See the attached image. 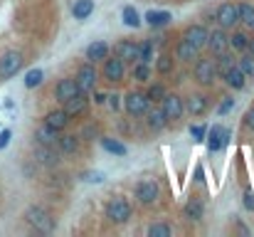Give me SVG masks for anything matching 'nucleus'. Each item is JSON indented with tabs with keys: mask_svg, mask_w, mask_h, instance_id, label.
I'll use <instances>...</instances> for the list:
<instances>
[{
	"mask_svg": "<svg viewBox=\"0 0 254 237\" xmlns=\"http://www.w3.org/2000/svg\"><path fill=\"white\" fill-rule=\"evenodd\" d=\"M222 79H224V82H227V87H232V89H244V82H247V77L242 74V69H239V67L227 69V72L222 74Z\"/></svg>",
	"mask_w": 254,
	"mask_h": 237,
	"instance_id": "b1692460",
	"label": "nucleus"
},
{
	"mask_svg": "<svg viewBox=\"0 0 254 237\" xmlns=\"http://www.w3.org/2000/svg\"><path fill=\"white\" fill-rule=\"evenodd\" d=\"M173 235V227L170 225H163V222H156L148 227V237H170Z\"/></svg>",
	"mask_w": 254,
	"mask_h": 237,
	"instance_id": "e433bc0d",
	"label": "nucleus"
},
{
	"mask_svg": "<svg viewBox=\"0 0 254 237\" xmlns=\"http://www.w3.org/2000/svg\"><path fill=\"white\" fill-rule=\"evenodd\" d=\"M94 102H96V104H104V102H106V94L96 92V94H94Z\"/></svg>",
	"mask_w": 254,
	"mask_h": 237,
	"instance_id": "09e8293b",
	"label": "nucleus"
},
{
	"mask_svg": "<svg viewBox=\"0 0 254 237\" xmlns=\"http://www.w3.org/2000/svg\"><path fill=\"white\" fill-rule=\"evenodd\" d=\"M237 67L242 69L244 77H254V57H252V55H242V57L237 60Z\"/></svg>",
	"mask_w": 254,
	"mask_h": 237,
	"instance_id": "c9c22d12",
	"label": "nucleus"
},
{
	"mask_svg": "<svg viewBox=\"0 0 254 237\" xmlns=\"http://www.w3.org/2000/svg\"><path fill=\"white\" fill-rule=\"evenodd\" d=\"M94 134H96V126H92V124H89V126L84 129V136H94Z\"/></svg>",
	"mask_w": 254,
	"mask_h": 237,
	"instance_id": "8fccbe9b",
	"label": "nucleus"
},
{
	"mask_svg": "<svg viewBox=\"0 0 254 237\" xmlns=\"http://www.w3.org/2000/svg\"><path fill=\"white\" fill-rule=\"evenodd\" d=\"M128 217H131V205H128L124 198L109 200V205H106V220H109V222L124 225V222H128Z\"/></svg>",
	"mask_w": 254,
	"mask_h": 237,
	"instance_id": "7ed1b4c3",
	"label": "nucleus"
},
{
	"mask_svg": "<svg viewBox=\"0 0 254 237\" xmlns=\"http://www.w3.org/2000/svg\"><path fill=\"white\" fill-rule=\"evenodd\" d=\"M146 20H148L151 28H165L173 20V15L165 13V10H151V13H146Z\"/></svg>",
	"mask_w": 254,
	"mask_h": 237,
	"instance_id": "a878e982",
	"label": "nucleus"
},
{
	"mask_svg": "<svg viewBox=\"0 0 254 237\" xmlns=\"http://www.w3.org/2000/svg\"><path fill=\"white\" fill-rule=\"evenodd\" d=\"M74 94H79V87H77V82L74 79H60L57 82V87H55V97H57V102H67V99H72Z\"/></svg>",
	"mask_w": 254,
	"mask_h": 237,
	"instance_id": "f3484780",
	"label": "nucleus"
},
{
	"mask_svg": "<svg viewBox=\"0 0 254 237\" xmlns=\"http://www.w3.org/2000/svg\"><path fill=\"white\" fill-rule=\"evenodd\" d=\"M25 222L32 225L37 232H52L55 230V217L40 205H30L25 210Z\"/></svg>",
	"mask_w": 254,
	"mask_h": 237,
	"instance_id": "f257e3e1",
	"label": "nucleus"
},
{
	"mask_svg": "<svg viewBox=\"0 0 254 237\" xmlns=\"http://www.w3.org/2000/svg\"><path fill=\"white\" fill-rule=\"evenodd\" d=\"M69 114L64 111V109H52V111H47V116H45V124L47 126H52L55 131H64L67 129V124H69Z\"/></svg>",
	"mask_w": 254,
	"mask_h": 237,
	"instance_id": "a211bd4d",
	"label": "nucleus"
},
{
	"mask_svg": "<svg viewBox=\"0 0 254 237\" xmlns=\"http://www.w3.org/2000/svg\"><path fill=\"white\" fill-rule=\"evenodd\" d=\"M158 195H160V185L156 183V180H141L138 185H136V198H138V203L141 205H153L156 200H158Z\"/></svg>",
	"mask_w": 254,
	"mask_h": 237,
	"instance_id": "1a4fd4ad",
	"label": "nucleus"
},
{
	"mask_svg": "<svg viewBox=\"0 0 254 237\" xmlns=\"http://www.w3.org/2000/svg\"><path fill=\"white\" fill-rule=\"evenodd\" d=\"M133 79L136 82H148L151 79V67H148V62H133Z\"/></svg>",
	"mask_w": 254,
	"mask_h": 237,
	"instance_id": "7c9ffc66",
	"label": "nucleus"
},
{
	"mask_svg": "<svg viewBox=\"0 0 254 237\" xmlns=\"http://www.w3.org/2000/svg\"><path fill=\"white\" fill-rule=\"evenodd\" d=\"M217 77H220V72H217V62L210 57V60H195V79H197V84H202V87H212L215 82H217Z\"/></svg>",
	"mask_w": 254,
	"mask_h": 237,
	"instance_id": "f03ea898",
	"label": "nucleus"
},
{
	"mask_svg": "<svg viewBox=\"0 0 254 237\" xmlns=\"http://www.w3.org/2000/svg\"><path fill=\"white\" fill-rule=\"evenodd\" d=\"M57 138H60V131H55V129L47 126V124H42V126L35 131L37 146H50V148H55V146H57Z\"/></svg>",
	"mask_w": 254,
	"mask_h": 237,
	"instance_id": "6ab92c4d",
	"label": "nucleus"
},
{
	"mask_svg": "<svg viewBox=\"0 0 254 237\" xmlns=\"http://www.w3.org/2000/svg\"><path fill=\"white\" fill-rule=\"evenodd\" d=\"M244 207H247V210H254V193H252V190H244Z\"/></svg>",
	"mask_w": 254,
	"mask_h": 237,
	"instance_id": "37998d69",
	"label": "nucleus"
},
{
	"mask_svg": "<svg viewBox=\"0 0 254 237\" xmlns=\"http://www.w3.org/2000/svg\"><path fill=\"white\" fill-rule=\"evenodd\" d=\"M84 180H89V183H101V180H104V175H101V173H87V175H84Z\"/></svg>",
	"mask_w": 254,
	"mask_h": 237,
	"instance_id": "49530a36",
	"label": "nucleus"
},
{
	"mask_svg": "<svg viewBox=\"0 0 254 237\" xmlns=\"http://www.w3.org/2000/svg\"><path fill=\"white\" fill-rule=\"evenodd\" d=\"M244 126L254 131V106H252V109H249L247 114H244Z\"/></svg>",
	"mask_w": 254,
	"mask_h": 237,
	"instance_id": "c03bdc74",
	"label": "nucleus"
},
{
	"mask_svg": "<svg viewBox=\"0 0 254 237\" xmlns=\"http://www.w3.org/2000/svg\"><path fill=\"white\" fill-rule=\"evenodd\" d=\"M160 109H163V114H165V119L170 121H178L183 114H185V104H183V99L178 97V94H165L163 97V102H160Z\"/></svg>",
	"mask_w": 254,
	"mask_h": 237,
	"instance_id": "9d476101",
	"label": "nucleus"
},
{
	"mask_svg": "<svg viewBox=\"0 0 254 237\" xmlns=\"http://www.w3.org/2000/svg\"><path fill=\"white\" fill-rule=\"evenodd\" d=\"M106 57H109V45H106V42H92V45L87 47V60L101 62V60H106Z\"/></svg>",
	"mask_w": 254,
	"mask_h": 237,
	"instance_id": "393cba45",
	"label": "nucleus"
},
{
	"mask_svg": "<svg viewBox=\"0 0 254 237\" xmlns=\"http://www.w3.org/2000/svg\"><path fill=\"white\" fill-rule=\"evenodd\" d=\"M183 212H185V217H188V220H202V215H205V207H202V203H200L197 198H190V200L185 203Z\"/></svg>",
	"mask_w": 254,
	"mask_h": 237,
	"instance_id": "cd10ccee",
	"label": "nucleus"
},
{
	"mask_svg": "<svg viewBox=\"0 0 254 237\" xmlns=\"http://www.w3.org/2000/svg\"><path fill=\"white\" fill-rule=\"evenodd\" d=\"M57 148L62 153H77L79 151V136H72V134H64L57 138Z\"/></svg>",
	"mask_w": 254,
	"mask_h": 237,
	"instance_id": "bb28decb",
	"label": "nucleus"
},
{
	"mask_svg": "<svg viewBox=\"0 0 254 237\" xmlns=\"http://www.w3.org/2000/svg\"><path fill=\"white\" fill-rule=\"evenodd\" d=\"M229 50L232 52H247L249 50V35L247 33H232L229 35Z\"/></svg>",
	"mask_w": 254,
	"mask_h": 237,
	"instance_id": "c85d7f7f",
	"label": "nucleus"
},
{
	"mask_svg": "<svg viewBox=\"0 0 254 237\" xmlns=\"http://www.w3.org/2000/svg\"><path fill=\"white\" fill-rule=\"evenodd\" d=\"M207 47L212 50V55H222L229 50V35L224 28H217L212 33H207Z\"/></svg>",
	"mask_w": 254,
	"mask_h": 237,
	"instance_id": "9b49d317",
	"label": "nucleus"
},
{
	"mask_svg": "<svg viewBox=\"0 0 254 237\" xmlns=\"http://www.w3.org/2000/svg\"><path fill=\"white\" fill-rule=\"evenodd\" d=\"M87 109H89V99H87L84 92H79V94H74L72 99L64 102V111H67L69 116H82Z\"/></svg>",
	"mask_w": 254,
	"mask_h": 237,
	"instance_id": "4468645a",
	"label": "nucleus"
},
{
	"mask_svg": "<svg viewBox=\"0 0 254 237\" xmlns=\"http://www.w3.org/2000/svg\"><path fill=\"white\" fill-rule=\"evenodd\" d=\"M165 124H168V119H165L163 109H148L146 111V126L151 131H160V129H165Z\"/></svg>",
	"mask_w": 254,
	"mask_h": 237,
	"instance_id": "4be33fe9",
	"label": "nucleus"
},
{
	"mask_svg": "<svg viewBox=\"0 0 254 237\" xmlns=\"http://www.w3.org/2000/svg\"><path fill=\"white\" fill-rule=\"evenodd\" d=\"M124 106H126V111L131 116H143L151 109V102H148V97L143 92H128L124 97Z\"/></svg>",
	"mask_w": 254,
	"mask_h": 237,
	"instance_id": "423d86ee",
	"label": "nucleus"
},
{
	"mask_svg": "<svg viewBox=\"0 0 254 237\" xmlns=\"http://www.w3.org/2000/svg\"><path fill=\"white\" fill-rule=\"evenodd\" d=\"M215 20H217L220 28L232 30V28L239 23V5H234V3H222V5L217 8V13H215Z\"/></svg>",
	"mask_w": 254,
	"mask_h": 237,
	"instance_id": "39448f33",
	"label": "nucleus"
},
{
	"mask_svg": "<svg viewBox=\"0 0 254 237\" xmlns=\"http://www.w3.org/2000/svg\"><path fill=\"white\" fill-rule=\"evenodd\" d=\"M20 69H23V55L20 52L10 50V52H5L3 57H0V79H10Z\"/></svg>",
	"mask_w": 254,
	"mask_h": 237,
	"instance_id": "20e7f679",
	"label": "nucleus"
},
{
	"mask_svg": "<svg viewBox=\"0 0 254 237\" xmlns=\"http://www.w3.org/2000/svg\"><path fill=\"white\" fill-rule=\"evenodd\" d=\"M197 55H200V50H197V47H192L185 37L175 45V57H178L180 62H192V60H197Z\"/></svg>",
	"mask_w": 254,
	"mask_h": 237,
	"instance_id": "412c9836",
	"label": "nucleus"
},
{
	"mask_svg": "<svg viewBox=\"0 0 254 237\" xmlns=\"http://www.w3.org/2000/svg\"><path fill=\"white\" fill-rule=\"evenodd\" d=\"M173 67H175V62H173L170 55H160V57L156 60V69H158V74H170Z\"/></svg>",
	"mask_w": 254,
	"mask_h": 237,
	"instance_id": "473e14b6",
	"label": "nucleus"
},
{
	"mask_svg": "<svg viewBox=\"0 0 254 237\" xmlns=\"http://www.w3.org/2000/svg\"><path fill=\"white\" fill-rule=\"evenodd\" d=\"M207 106H210V102H207L205 94H190L185 99V111L192 114V116H202L207 111Z\"/></svg>",
	"mask_w": 254,
	"mask_h": 237,
	"instance_id": "dca6fc26",
	"label": "nucleus"
},
{
	"mask_svg": "<svg viewBox=\"0 0 254 237\" xmlns=\"http://www.w3.org/2000/svg\"><path fill=\"white\" fill-rule=\"evenodd\" d=\"M106 99H109V104H111V109H119V104H121V102H119V99H121L119 94H111V97H106Z\"/></svg>",
	"mask_w": 254,
	"mask_h": 237,
	"instance_id": "de8ad7c7",
	"label": "nucleus"
},
{
	"mask_svg": "<svg viewBox=\"0 0 254 237\" xmlns=\"http://www.w3.org/2000/svg\"><path fill=\"white\" fill-rule=\"evenodd\" d=\"M146 97H148V102H163V97H165V87L156 82V84H151V87H148Z\"/></svg>",
	"mask_w": 254,
	"mask_h": 237,
	"instance_id": "58836bf2",
	"label": "nucleus"
},
{
	"mask_svg": "<svg viewBox=\"0 0 254 237\" xmlns=\"http://www.w3.org/2000/svg\"><path fill=\"white\" fill-rule=\"evenodd\" d=\"M249 52H252V57H254V37L249 40Z\"/></svg>",
	"mask_w": 254,
	"mask_h": 237,
	"instance_id": "3c124183",
	"label": "nucleus"
},
{
	"mask_svg": "<svg viewBox=\"0 0 254 237\" xmlns=\"http://www.w3.org/2000/svg\"><path fill=\"white\" fill-rule=\"evenodd\" d=\"M215 57H217L215 62H217V72H220V74H224L227 69L237 67V60L229 55V50H227V52H222V55H215Z\"/></svg>",
	"mask_w": 254,
	"mask_h": 237,
	"instance_id": "c756f323",
	"label": "nucleus"
},
{
	"mask_svg": "<svg viewBox=\"0 0 254 237\" xmlns=\"http://www.w3.org/2000/svg\"><path fill=\"white\" fill-rule=\"evenodd\" d=\"M138 60L151 65V60H153V42H151V40H146V42L141 45V57H138Z\"/></svg>",
	"mask_w": 254,
	"mask_h": 237,
	"instance_id": "ea45409f",
	"label": "nucleus"
},
{
	"mask_svg": "<svg viewBox=\"0 0 254 237\" xmlns=\"http://www.w3.org/2000/svg\"><path fill=\"white\" fill-rule=\"evenodd\" d=\"M74 82H77L79 92H84V94L94 92V87H96V82H99L96 67H94V65H82L79 72H77V77H74Z\"/></svg>",
	"mask_w": 254,
	"mask_h": 237,
	"instance_id": "0eeeda50",
	"label": "nucleus"
},
{
	"mask_svg": "<svg viewBox=\"0 0 254 237\" xmlns=\"http://www.w3.org/2000/svg\"><path fill=\"white\" fill-rule=\"evenodd\" d=\"M42 79H45V72H42V69H30V72L25 74V87H28V89H35V87L42 84Z\"/></svg>",
	"mask_w": 254,
	"mask_h": 237,
	"instance_id": "72a5a7b5",
	"label": "nucleus"
},
{
	"mask_svg": "<svg viewBox=\"0 0 254 237\" xmlns=\"http://www.w3.org/2000/svg\"><path fill=\"white\" fill-rule=\"evenodd\" d=\"M121 15H124V25H126V28H138V25H141V18H138V13H136L131 5L124 8Z\"/></svg>",
	"mask_w": 254,
	"mask_h": 237,
	"instance_id": "4c0bfd02",
	"label": "nucleus"
},
{
	"mask_svg": "<svg viewBox=\"0 0 254 237\" xmlns=\"http://www.w3.org/2000/svg\"><path fill=\"white\" fill-rule=\"evenodd\" d=\"M192 47H197V50H202V47H207V30L202 28V25H190L188 30H185V35H183Z\"/></svg>",
	"mask_w": 254,
	"mask_h": 237,
	"instance_id": "2eb2a0df",
	"label": "nucleus"
},
{
	"mask_svg": "<svg viewBox=\"0 0 254 237\" xmlns=\"http://www.w3.org/2000/svg\"><path fill=\"white\" fill-rule=\"evenodd\" d=\"M229 129H224V126H212L210 129V136H207V148L210 151H220V148H224L227 143H229Z\"/></svg>",
	"mask_w": 254,
	"mask_h": 237,
	"instance_id": "ddd939ff",
	"label": "nucleus"
},
{
	"mask_svg": "<svg viewBox=\"0 0 254 237\" xmlns=\"http://www.w3.org/2000/svg\"><path fill=\"white\" fill-rule=\"evenodd\" d=\"M101 74H104L106 82L116 84V82H121L124 74H126V62H124L121 57H116V55H114V60L106 57V60H104V69H101Z\"/></svg>",
	"mask_w": 254,
	"mask_h": 237,
	"instance_id": "6e6552de",
	"label": "nucleus"
},
{
	"mask_svg": "<svg viewBox=\"0 0 254 237\" xmlns=\"http://www.w3.org/2000/svg\"><path fill=\"white\" fill-rule=\"evenodd\" d=\"M114 55L121 57L124 62L133 65V62H138V57H141V45H136V42H131V40H121V42H116Z\"/></svg>",
	"mask_w": 254,
	"mask_h": 237,
	"instance_id": "f8f14e48",
	"label": "nucleus"
},
{
	"mask_svg": "<svg viewBox=\"0 0 254 237\" xmlns=\"http://www.w3.org/2000/svg\"><path fill=\"white\" fill-rule=\"evenodd\" d=\"M239 23H244L247 28H254V5L239 3Z\"/></svg>",
	"mask_w": 254,
	"mask_h": 237,
	"instance_id": "2f4dec72",
	"label": "nucleus"
},
{
	"mask_svg": "<svg viewBox=\"0 0 254 237\" xmlns=\"http://www.w3.org/2000/svg\"><path fill=\"white\" fill-rule=\"evenodd\" d=\"M101 146H104L109 153L126 156V146H124V143H119V141H114V138H106V136H101Z\"/></svg>",
	"mask_w": 254,
	"mask_h": 237,
	"instance_id": "f704fd0d",
	"label": "nucleus"
},
{
	"mask_svg": "<svg viewBox=\"0 0 254 237\" xmlns=\"http://www.w3.org/2000/svg\"><path fill=\"white\" fill-rule=\"evenodd\" d=\"M205 134H207L205 126H190V136H192L195 141H205Z\"/></svg>",
	"mask_w": 254,
	"mask_h": 237,
	"instance_id": "a19ab883",
	"label": "nucleus"
},
{
	"mask_svg": "<svg viewBox=\"0 0 254 237\" xmlns=\"http://www.w3.org/2000/svg\"><path fill=\"white\" fill-rule=\"evenodd\" d=\"M10 136H13L10 129H3V131H0V151H3V148L10 143Z\"/></svg>",
	"mask_w": 254,
	"mask_h": 237,
	"instance_id": "79ce46f5",
	"label": "nucleus"
},
{
	"mask_svg": "<svg viewBox=\"0 0 254 237\" xmlns=\"http://www.w3.org/2000/svg\"><path fill=\"white\" fill-rule=\"evenodd\" d=\"M232 106H234V102H232V97H224V102H222V106H220L217 111H220V114H227V111H229Z\"/></svg>",
	"mask_w": 254,
	"mask_h": 237,
	"instance_id": "a18cd8bd",
	"label": "nucleus"
},
{
	"mask_svg": "<svg viewBox=\"0 0 254 237\" xmlns=\"http://www.w3.org/2000/svg\"><path fill=\"white\" fill-rule=\"evenodd\" d=\"M35 158H37L40 166H47V168H55V166L60 163V153H57L55 148H50V146H40V148L35 151Z\"/></svg>",
	"mask_w": 254,
	"mask_h": 237,
	"instance_id": "aec40b11",
	"label": "nucleus"
},
{
	"mask_svg": "<svg viewBox=\"0 0 254 237\" xmlns=\"http://www.w3.org/2000/svg\"><path fill=\"white\" fill-rule=\"evenodd\" d=\"M92 13H94V0H74V5H72L74 20H87Z\"/></svg>",
	"mask_w": 254,
	"mask_h": 237,
	"instance_id": "5701e85b",
	"label": "nucleus"
}]
</instances>
